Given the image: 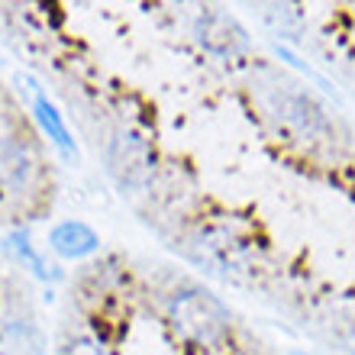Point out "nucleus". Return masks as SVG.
Segmentation results:
<instances>
[{
	"label": "nucleus",
	"mask_w": 355,
	"mask_h": 355,
	"mask_svg": "<svg viewBox=\"0 0 355 355\" xmlns=\"http://www.w3.org/2000/svg\"><path fill=\"white\" fill-rule=\"evenodd\" d=\"M184 252L191 262H197L200 268H207L216 278H239L245 271V252L239 249L233 236L216 233V230H200L184 243Z\"/></svg>",
	"instance_id": "20e7f679"
},
{
	"label": "nucleus",
	"mask_w": 355,
	"mask_h": 355,
	"mask_svg": "<svg viewBox=\"0 0 355 355\" xmlns=\"http://www.w3.org/2000/svg\"><path fill=\"white\" fill-rule=\"evenodd\" d=\"M0 355H42V339L36 327L26 320H17L0 336Z\"/></svg>",
	"instance_id": "6e6552de"
},
{
	"label": "nucleus",
	"mask_w": 355,
	"mask_h": 355,
	"mask_svg": "<svg viewBox=\"0 0 355 355\" xmlns=\"http://www.w3.org/2000/svg\"><path fill=\"white\" fill-rule=\"evenodd\" d=\"M36 116H39V123H42V130L55 139V146H62L65 152H71V139H68L65 123H62V116H58L55 107H52L46 97H36Z\"/></svg>",
	"instance_id": "1a4fd4ad"
},
{
	"label": "nucleus",
	"mask_w": 355,
	"mask_h": 355,
	"mask_svg": "<svg viewBox=\"0 0 355 355\" xmlns=\"http://www.w3.org/2000/svg\"><path fill=\"white\" fill-rule=\"evenodd\" d=\"M197 33H200V42H204L210 52H216V55H236V52L245 49L243 26H239L233 17L220 13V10H210V13L200 19Z\"/></svg>",
	"instance_id": "39448f33"
},
{
	"label": "nucleus",
	"mask_w": 355,
	"mask_h": 355,
	"mask_svg": "<svg viewBox=\"0 0 355 355\" xmlns=\"http://www.w3.org/2000/svg\"><path fill=\"white\" fill-rule=\"evenodd\" d=\"M65 355H101V352H97V346H94L87 336H78V339H71V343H68Z\"/></svg>",
	"instance_id": "9b49d317"
},
{
	"label": "nucleus",
	"mask_w": 355,
	"mask_h": 355,
	"mask_svg": "<svg viewBox=\"0 0 355 355\" xmlns=\"http://www.w3.org/2000/svg\"><path fill=\"white\" fill-rule=\"evenodd\" d=\"M49 243L62 259H85L97 249V233L85 223H58L49 236Z\"/></svg>",
	"instance_id": "0eeeda50"
},
{
	"label": "nucleus",
	"mask_w": 355,
	"mask_h": 355,
	"mask_svg": "<svg viewBox=\"0 0 355 355\" xmlns=\"http://www.w3.org/2000/svg\"><path fill=\"white\" fill-rule=\"evenodd\" d=\"M265 101H268V110L275 113L281 123H288L294 132H300L304 139H320V136L329 132V123H327V116H323V110L294 85L275 81V85H268V91H265Z\"/></svg>",
	"instance_id": "7ed1b4c3"
},
{
	"label": "nucleus",
	"mask_w": 355,
	"mask_h": 355,
	"mask_svg": "<svg viewBox=\"0 0 355 355\" xmlns=\"http://www.w3.org/2000/svg\"><path fill=\"white\" fill-rule=\"evenodd\" d=\"M10 245L19 252V259H26L29 265H33V271H36L39 278H49V271H46V265H42V259H39L33 249H29V243H26V236H10Z\"/></svg>",
	"instance_id": "9d476101"
},
{
	"label": "nucleus",
	"mask_w": 355,
	"mask_h": 355,
	"mask_svg": "<svg viewBox=\"0 0 355 355\" xmlns=\"http://www.w3.org/2000/svg\"><path fill=\"white\" fill-rule=\"evenodd\" d=\"M36 178V159L26 146L13 139H0V184L10 191H26Z\"/></svg>",
	"instance_id": "423d86ee"
},
{
	"label": "nucleus",
	"mask_w": 355,
	"mask_h": 355,
	"mask_svg": "<svg viewBox=\"0 0 355 355\" xmlns=\"http://www.w3.org/2000/svg\"><path fill=\"white\" fill-rule=\"evenodd\" d=\"M168 320L194 346H216L230 333V310L200 288L178 291L168 300Z\"/></svg>",
	"instance_id": "f257e3e1"
},
{
	"label": "nucleus",
	"mask_w": 355,
	"mask_h": 355,
	"mask_svg": "<svg viewBox=\"0 0 355 355\" xmlns=\"http://www.w3.org/2000/svg\"><path fill=\"white\" fill-rule=\"evenodd\" d=\"M107 165H110V175L120 184L123 194H142L152 184L155 159H152L149 142L142 139L139 132L132 130L113 132L110 149H107Z\"/></svg>",
	"instance_id": "f03ea898"
}]
</instances>
